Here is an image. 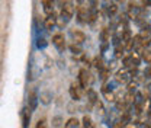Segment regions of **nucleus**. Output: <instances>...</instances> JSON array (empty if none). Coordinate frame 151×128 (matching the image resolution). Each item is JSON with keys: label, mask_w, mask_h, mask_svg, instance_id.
<instances>
[{"label": "nucleus", "mask_w": 151, "mask_h": 128, "mask_svg": "<svg viewBox=\"0 0 151 128\" xmlns=\"http://www.w3.org/2000/svg\"><path fill=\"white\" fill-rule=\"evenodd\" d=\"M73 15H74V6H73V3L65 1L63 4V9H61V18L64 19V22H68L70 19L73 18Z\"/></svg>", "instance_id": "obj_1"}, {"label": "nucleus", "mask_w": 151, "mask_h": 128, "mask_svg": "<svg viewBox=\"0 0 151 128\" xmlns=\"http://www.w3.org/2000/svg\"><path fill=\"white\" fill-rule=\"evenodd\" d=\"M61 122H63V118H61V116H54V118H52V127L58 128L61 125Z\"/></svg>", "instance_id": "obj_18"}, {"label": "nucleus", "mask_w": 151, "mask_h": 128, "mask_svg": "<svg viewBox=\"0 0 151 128\" xmlns=\"http://www.w3.org/2000/svg\"><path fill=\"white\" fill-rule=\"evenodd\" d=\"M41 101H42V103H50V93H44V95H41Z\"/></svg>", "instance_id": "obj_25"}, {"label": "nucleus", "mask_w": 151, "mask_h": 128, "mask_svg": "<svg viewBox=\"0 0 151 128\" xmlns=\"http://www.w3.org/2000/svg\"><path fill=\"white\" fill-rule=\"evenodd\" d=\"M96 18H97V13H96L94 10H92V12L89 13V22H94Z\"/></svg>", "instance_id": "obj_29"}, {"label": "nucleus", "mask_w": 151, "mask_h": 128, "mask_svg": "<svg viewBox=\"0 0 151 128\" xmlns=\"http://www.w3.org/2000/svg\"><path fill=\"white\" fill-rule=\"evenodd\" d=\"M81 88H78L76 83L71 85V88H70V95H71V99L73 101H78L80 98H81V90H80Z\"/></svg>", "instance_id": "obj_6"}, {"label": "nucleus", "mask_w": 151, "mask_h": 128, "mask_svg": "<svg viewBox=\"0 0 151 128\" xmlns=\"http://www.w3.org/2000/svg\"><path fill=\"white\" fill-rule=\"evenodd\" d=\"M77 16H78V20H80V22H86V20L89 19V12H87V9L83 7V6H80V7H78Z\"/></svg>", "instance_id": "obj_9"}, {"label": "nucleus", "mask_w": 151, "mask_h": 128, "mask_svg": "<svg viewBox=\"0 0 151 128\" xmlns=\"http://www.w3.org/2000/svg\"><path fill=\"white\" fill-rule=\"evenodd\" d=\"M37 47L38 48H44V47H47V41L44 39V38H39L37 42Z\"/></svg>", "instance_id": "obj_27"}, {"label": "nucleus", "mask_w": 151, "mask_h": 128, "mask_svg": "<svg viewBox=\"0 0 151 128\" xmlns=\"http://www.w3.org/2000/svg\"><path fill=\"white\" fill-rule=\"evenodd\" d=\"M102 41H103L105 44L109 42V31H108V29H103V31H102Z\"/></svg>", "instance_id": "obj_20"}, {"label": "nucleus", "mask_w": 151, "mask_h": 128, "mask_svg": "<svg viewBox=\"0 0 151 128\" xmlns=\"http://www.w3.org/2000/svg\"><path fill=\"white\" fill-rule=\"evenodd\" d=\"M87 101L90 105H94L97 102V93L93 89H87Z\"/></svg>", "instance_id": "obj_10"}, {"label": "nucleus", "mask_w": 151, "mask_h": 128, "mask_svg": "<svg viewBox=\"0 0 151 128\" xmlns=\"http://www.w3.org/2000/svg\"><path fill=\"white\" fill-rule=\"evenodd\" d=\"M144 76H145L147 79H151V67H148V69L144 70Z\"/></svg>", "instance_id": "obj_30"}, {"label": "nucleus", "mask_w": 151, "mask_h": 128, "mask_svg": "<svg viewBox=\"0 0 151 128\" xmlns=\"http://www.w3.org/2000/svg\"><path fill=\"white\" fill-rule=\"evenodd\" d=\"M37 105H38V96L35 92H31L29 93V98H28V106H29V111L34 112L37 109Z\"/></svg>", "instance_id": "obj_4"}, {"label": "nucleus", "mask_w": 151, "mask_h": 128, "mask_svg": "<svg viewBox=\"0 0 151 128\" xmlns=\"http://www.w3.org/2000/svg\"><path fill=\"white\" fill-rule=\"evenodd\" d=\"M93 64H94V67H96V69H99V70H102V69H103V61H102L100 58H94Z\"/></svg>", "instance_id": "obj_23"}, {"label": "nucleus", "mask_w": 151, "mask_h": 128, "mask_svg": "<svg viewBox=\"0 0 151 128\" xmlns=\"http://www.w3.org/2000/svg\"><path fill=\"white\" fill-rule=\"evenodd\" d=\"M148 4H151V0H148Z\"/></svg>", "instance_id": "obj_38"}, {"label": "nucleus", "mask_w": 151, "mask_h": 128, "mask_svg": "<svg viewBox=\"0 0 151 128\" xmlns=\"http://www.w3.org/2000/svg\"><path fill=\"white\" fill-rule=\"evenodd\" d=\"M129 119H131V116H129L128 114H124V116L121 118V124H119V125H127V124H129Z\"/></svg>", "instance_id": "obj_19"}, {"label": "nucleus", "mask_w": 151, "mask_h": 128, "mask_svg": "<svg viewBox=\"0 0 151 128\" xmlns=\"http://www.w3.org/2000/svg\"><path fill=\"white\" fill-rule=\"evenodd\" d=\"M131 58H132V63H134V66L137 67V66L139 64V54H138L137 51H132V53H131Z\"/></svg>", "instance_id": "obj_16"}, {"label": "nucleus", "mask_w": 151, "mask_h": 128, "mask_svg": "<svg viewBox=\"0 0 151 128\" xmlns=\"http://www.w3.org/2000/svg\"><path fill=\"white\" fill-rule=\"evenodd\" d=\"M148 128H151V122H150V124H148Z\"/></svg>", "instance_id": "obj_36"}, {"label": "nucleus", "mask_w": 151, "mask_h": 128, "mask_svg": "<svg viewBox=\"0 0 151 128\" xmlns=\"http://www.w3.org/2000/svg\"><path fill=\"white\" fill-rule=\"evenodd\" d=\"M116 12H118V6L113 3V4H111V6H109V15H111V16H113Z\"/></svg>", "instance_id": "obj_28"}, {"label": "nucleus", "mask_w": 151, "mask_h": 128, "mask_svg": "<svg viewBox=\"0 0 151 128\" xmlns=\"http://www.w3.org/2000/svg\"><path fill=\"white\" fill-rule=\"evenodd\" d=\"M103 95H105V98H106L109 102H113V101H115V95H113L112 92L108 90V89H106V86L103 88Z\"/></svg>", "instance_id": "obj_15"}, {"label": "nucleus", "mask_w": 151, "mask_h": 128, "mask_svg": "<svg viewBox=\"0 0 151 128\" xmlns=\"http://www.w3.org/2000/svg\"><path fill=\"white\" fill-rule=\"evenodd\" d=\"M52 44L55 45L60 51H63V50L65 48V44H64V35H63V34H55V35L52 37Z\"/></svg>", "instance_id": "obj_3"}, {"label": "nucleus", "mask_w": 151, "mask_h": 128, "mask_svg": "<svg viewBox=\"0 0 151 128\" xmlns=\"http://www.w3.org/2000/svg\"><path fill=\"white\" fill-rule=\"evenodd\" d=\"M127 128H137L134 124H127Z\"/></svg>", "instance_id": "obj_34"}, {"label": "nucleus", "mask_w": 151, "mask_h": 128, "mask_svg": "<svg viewBox=\"0 0 151 128\" xmlns=\"http://www.w3.org/2000/svg\"><path fill=\"white\" fill-rule=\"evenodd\" d=\"M122 64H124L125 67H131V66H134V63H132L131 55H129V57H125V58L122 60Z\"/></svg>", "instance_id": "obj_21"}, {"label": "nucleus", "mask_w": 151, "mask_h": 128, "mask_svg": "<svg viewBox=\"0 0 151 128\" xmlns=\"http://www.w3.org/2000/svg\"><path fill=\"white\" fill-rule=\"evenodd\" d=\"M78 127V119L77 118H70L65 124V128H77Z\"/></svg>", "instance_id": "obj_12"}, {"label": "nucleus", "mask_w": 151, "mask_h": 128, "mask_svg": "<svg viewBox=\"0 0 151 128\" xmlns=\"http://www.w3.org/2000/svg\"><path fill=\"white\" fill-rule=\"evenodd\" d=\"M70 50H71V53H73V54H80V53H81V48H80V47H77L76 44L70 45Z\"/></svg>", "instance_id": "obj_24"}, {"label": "nucleus", "mask_w": 151, "mask_h": 128, "mask_svg": "<svg viewBox=\"0 0 151 128\" xmlns=\"http://www.w3.org/2000/svg\"><path fill=\"white\" fill-rule=\"evenodd\" d=\"M78 80H80V86H81V88H89V85L92 83L90 73H89L86 69H81L80 73H78Z\"/></svg>", "instance_id": "obj_2"}, {"label": "nucleus", "mask_w": 151, "mask_h": 128, "mask_svg": "<svg viewBox=\"0 0 151 128\" xmlns=\"http://www.w3.org/2000/svg\"><path fill=\"white\" fill-rule=\"evenodd\" d=\"M108 76H109V70H108V69H102V70H100V79H102V80L108 79Z\"/></svg>", "instance_id": "obj_26"}, {"label": "nucleus", "mask_w": 151, "mask_h": 128, "mask_svg": "<svg viewBox=\"0 0 151 128\" xmlns=\"http://www.w3.org/2000/svg\"><path fill=\"white\" fill-rule=\"evenodd\" d=\"M128 79H129V74L127 73V72H119V73L116 74V80L119 83H127Z\"/></svg>", "instance_id": "obj_11"}, {"label": "nucleus", "mask_w": 151, "mask_h": 128, "mask_svg": "<svg viewBox=\"0 0 151 128\" xmlns=\"http://www.w3.org/2000/svg\"><path fill=\"white\" fill-rule=\"evenodd\" d=\"M135 88H137V83H129V85H128V90L134 92L135 90Z\"/></svg>", "instance_id": "obj_32"}, {"label": "nucleus", "mask_w": 151, "mask_h": 128, "mask_svg": "<svg viewBox=\"0 0 151 128\" xmlns=\"http://www.w3.org/2000/svg\"><path fill=\"white\" fill-rule=\"evenodd\" d=\"M142 58H144V61H145L147 64H151V50L150 48H147V50L142 51Z\"/></svg>", "instance_id": "obj_13"}, {"label": "nucleus", "mask_w": 151, "mask_h": 128, "mask_svg": "<svg viewBox=\"0 0 151 128\" xmlns=\"http://www.w3.org/2000/svg\"><path fill=\"white\" fill-rule=\"evenodd\" d=\"M57 15L52 12V13H50L48 16H47V19H45V28L47 29H52L54 26L57 25Z\"/></svg>", "instance_id": "obj_5"}, {"label": "nucleus", "mask_w": 151, "mask_h": 128, "mask_svg": "<svg viewBox=\"0 0 151 128\" xmlns=\"http://www.w3.org/2000/svg\"><path fill=\"white\" fill-rule=\"evenodd\" d=\"M42 3H48V4H52L54 0H42Z\"/></svg>", "instance_id": "obj_33"}, {"label": "nucleus", "mask_w": 151, "mask_h": 128, "mask_svg": "<svg viewBox=\"0 0 151 128\" xmlns=\"http://www.w3.org/2000/svg\"><path fill=\"white\" fill-rule=\"evenodd\" d=\"M116 1H118V3H122V1H124V0H116Z\"/></svg>", "instance_id": "obj_35"}, {"label": "nucleus", "mask_w": 151, "mask_h": 128, "mask_svg": "<svg viewBox=\"0 0 151 128\" xmlns=\"http://www.w3.org/2000/svg\"><path fill=\"white\" fill-rule=\"evenodd\" d=\"M148 88H150V92H151V83H150V86H148Z\"/></svg>", "instance_id": "obj_37"}, {"label": "nucleus", "mask_w": 151, "mask_h": 128, "mask_svg": "<svg viewBox=\"0 0 151 128\" xmlns=\"http://www.w3.org/2000/svg\"><path fill=\"white\" fill-rule=\"evenodd\" d=\"M134 99H135V93L131 90L124 96V101H125V102H134Z\"/></svg>", "instance_id": "obj_17"}, {"label": "nucleus", "mask_w": 151, "mask_h": 128, "mask_svg": "<svg viewBox=\"0 0 151 128\" xmlns=\"http://www.w3.org/2000/svg\"><path fill=\"white\" fill-rule=\"evenodd\" d=\"M71 37H73L74 44H83V42L86 41V35H84L81 31H73V32H71Z\"/></svg>", "instance_id": "obj_7"}, {"label": "nucleus", "mask_w": 151, "mask_h": 128, "mask_svg": "<svg viewBox=\"0 0 151 128\" xmlns=\"http://www.w3.org/2000/svg\"><path fill=\"white\" fill-rule=\"evenodd\" d=\"M29 121H31V111L25 109L22 112V127L28 128L29 127Z\"/></svg>", "instance_id": "obj_8"}, {"label": "nucleus", "mask_w": 151, "mask_h": 128, "mask_svg": "<svg viewBox=\"0 0 151 128\" xmlns=\"http://www.w3.org/2000/svg\"><path fill=\"white\" fill-rule=\"evenodd\" d=\"M83 127L84 128H93V122H92L90 116H87V115L83 116Z\"/></svg>", "instance_id": "obj_14"}, {"label": "nucleus", "mask_w": 151, "mask_h": 128, "mask_svg": "<svg viewBox=\"0 0 151 128\" xmlns=\"http://www.w3.org/2000/svg\"><path fill=\"white\" fill-rule=\"evenodd\" d=\"M37 128H45V119H39Z\"/></svg>", "instance_id": "obj_31"}, {"label": "nucleus", "mask_w": 151, "mask_h": 128, "mask_svg": "<svg viewBox=\"0 0 151 128\" xmlns=\"http://www.w3.org/2000/svg\"><path fill=\"white\" fill-rule=\"evenodd\" d=\"M124 50H125V47H124V45H122V47H121V45H118V47H116V50H115V53H116V57H118V58H121V57H122V55H124Z\"/></svg>", "instance_id": "obj_22"}]
</instances>
